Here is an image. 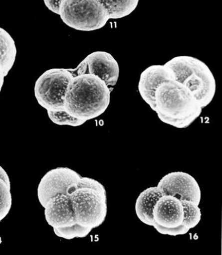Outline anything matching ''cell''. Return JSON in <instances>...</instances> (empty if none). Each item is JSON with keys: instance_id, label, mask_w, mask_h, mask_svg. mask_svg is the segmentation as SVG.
I'll list each match as a JSON object with an SVG mask.
<instances>
[{"instance_id": "cell-20", "label": "cell", "mask_w": 222, "mask_h": 255, "mask_svg": "<svg viewBox=\"0 0 222 255\" xmlns=\"http://www.w3.org/2000/svg\"><path fill=\"white\" fill-rule=\"evenodd\" d=\"M61 0H43L45 5L49 10L54 14H58V6H59Z\"/></svg>"}, {"instance_id": "cell-10", "label": "cell", "mask_w": 222, "mask_h": 255, "mask_svg": "<svg viewBox=\"0 0 222 255\" xmlns=\"http://www.w3.org/2000/svg\"><path fill=\"white\" fill-rule=\"evenodd\" d=\"M84 60L86 64V73L98 76L109 87L117 84L120 67L112 54L105 51H95L89 54Z\"/></svg>"}, {"instance_id": "cell-18", "label": "cell", "mask_w": 222, "mask_h": 255, "mask_svg": "<svg viewBox=\"0 0 222 255\" xmlns=\"http://www.w3.org/2000/svg\"><path fill=\"white\" fill-rule=\"evenodd\" d=\"M54 234L59 238L72 240L77 238H85L90 234L91 230L78 225L77 224L67 228L53 229Z\"/></svg>"}, {"instance_id": "cell-22", "label": "cell", "mask_w": 222, "mask_h": 255, "mask_svg": "<svg viewBox=\"0 0 222 255\" xmlns=\"http://www.w3.org/2000/svg\"><path fill=\"white\" fill-rule=\"evenodd\" d=\"M5 74L3 69H2L1 65H0V93H1L2 87H3L4 84V79H5Z\"/></svg>"}, {"instance_id": "cell-11", "label": "cell", "mask_w": 222, "mask_h": 255, "mask_svg": "<svg viewBox=\"0 0 222 255\" xmlns=\"http://www.w3.org/2000/svg\"><path fill=\"white\" fill-rule=\"evenodd\" d=\"M174 80L173 71L164 65H151L141 74L138 91L143 100L152 110L155 108V93L157 88L163 82Z\"/></svg>"}, {"instance_id": "cell-15", "label": "cell", "mask_w": 222, "mask_h": 255, "mask_svg": "<svg viewBox=\"0 0 222 255\" xmlns=\"http://www.w3.org/2000/svg\"><path fill=\"white\" fill-rule=\"evenodd\" d=\"M107 9L110 19H121L132 14L139 0H100Z\"/></svg>"}, {"instance_id": "cell-12", "label": "cell", "mask_w": 222, "mask_h": 255, "mask_svg": "<svg viewBox=\"0 0 222 255\" xmlns=\"http://www.w3.org/2000/svg\"><path fill=\"white\" fill-rule=\"evenodd\" d=\"M43 208L45 221L53 229L67 228L77 224L67 195L62 194L51 198Z\"/></svg>"}, {"instance_id": "cell-8", "label": "cell", "mask_w": 222, "mask_h": 255, "mask_svg": "<svg viewBox=\"0 0 222 255\" xmlns=\"http://www.w3.org/2000/svg\"><path fill=\"white\" fill-rule=\"evenodd\" d=\"M82 176L77 171L66 167L49 170L43 175L38 189L37 197L43 208L51 198L56 195H68L78 186Z\"/></svg>"}, {"instance_id": "cell-7", "label": "cell", "mask_w": 222, "mask_h": 255, "mask_svg": "<svg viewBox=\"0 0 222 255\" xmlns=\"http://www.w3.org/2000/svg\"><path fill=\"white\" fill-rule=\"evenodd\" d=\"M184 209L182 200L169 195H163L152 211V226L160 234L169 236L186 235L189 232L184 226Z\"/></svg>"}, {"instance_id": "cell-2", "label": "cell", "mask_w": 222, "mask_h": 255, "mask_svg": "<svg viewBox=\"0 0 222 255\" xmlns=\"http://www.w3.org/2000/svg\"><path fill=\"white\" fill-rule=\"evenodd\" d=\"M154 111L160 121L178 128H188L203 108L187 87L176 80L163 82L156 89Z\"/></svg>"}, {"instance_id": "cell-4", "label": "cell", "mask_w": 222, "mask_h": 255, "mask_svg": "<svg viewBox=\"0 0 222 255\" xmlns=\"http://www.w3.org/2000/svg\"><path fill=\"white\" fill-rule=\"evenodd\" d=\"M173 71L174 80L182 83L195 95L202 108L210 105L217 91V82L210 67L191 56H178L165 64Z\"/></svg>"}, {"instance_id": "cell-3", "label": "cell", "mask_w": 222, "mask_h": 255, "mask_svg": "<svg viewBox=\"0 0 222 255\" xmlns=\"http://www.w3.org/2000/svg\"><path fill=\"white\" fill-rule=\"evenodd\" d=\"M67 195L78 225L93 230L105 221L107 195L105 187L99 181L82 176L77 187Z\"/></svg>"}, {"instance_id": "cell-6", "label": "cell", "mask_w": 222, "mask_h": 255, "mask_svg": "<svg viewBox=\"0 0 222 255\" xmlns=\"http://www.w3.org/2000/svg\"><path fill=\"white\" fill-rule=\"evenodd\" d=\"M74 74L71 70L53 68L42 73L34 85V96L38 103L46 111L64 109V98Z\"/></svg>"}, {"instance_id": "cell-21", "label": "cell", "mask_w": 222, "mask_h": 255, "mask_svg": "<svg viewBox=\"0 0 222 255\" xmlns=\"http://www.w3.org/2000/svg\"><path fill=\"white\" fill-rule=\"evenodd\" d=\"M0 178H2L5 182L10 186V181L9 176H8L7 173L5 170L0 165Z\"/></svg>"}, {"instance_id": "cell-1", "label": "cell", "mask_w": 222, "mask_h": 255, "mask_svg": "<svg viewBox=\"0 0 222 255\" xmlns=\"http://www.w3.org/2000/svg\"><path fill=\"white\" fill-rule=\"evenodd\" d=\"M111 91L101 78L91 74L74 75L64 98V109L84 122L96 119L107 110Z\"/></svg>"}, {"instance_id": "cell-16", "label": "cell", "mask_w": 222, "mask_h": 255, "mask_svg": "<svg viewBox=\"0 0 222 255\" xmlns=\"http://www.w3.org/2000/svg\"><path fill=\"white\" fill-rule=\"evenodd\" d=\"M184 209V226L187 230L196 228L202 219V212L199 205L191 200H182Z\"/></svg>"}, {"instance_id": "cell-13", "label": "cell", "mask_w": 222, "mask_h": 255, "mask_svg": "<svg viewBox=\"0 0 222 255\" xmlns=\"http://www.w3.org/2000/svg\"><path fill=\"white\" fill-rule=\"evenodd\" d=\"M163 195L164 193L158 186L149 187L139 194L135 206L139 221L146 225L152 226V211L157 201Z\"/></svg>"}, {"instance_id": "cell-17", "label": "cell", "mask_w": 222, "mask_h": 255, "mask_svg": "<svg viewBox=\"0 0 222 255\" xmlns=\"http://www.w3.org/2000/svg\"><path fill=\"white\" fill-rule=\"evenodd\" d=\"M49 119L54 124L58 126H67L78 127L86 123V122L71 116L64 110L59 111H47Z\"/></svg>"}, {"instance_id": "cell-5", "label": "cell", "mask_w": 222, "mask_h": 255, "mask_svg": "<svg viewBox=\"0 0 222 255\" xmlns=\"http://www.w3.org/2000/svg\"><path fill=\"white\" fill-rule=\"evenodd\" d=\"M58 15L66 25L80 31L101 29L110 19L100 0H61Z\"/></svg>"}, {"instance_id": "cell-9", "label": "cell", "mask_w": 222, "mask_h": 255, "mask_svg": "<svg viewBox=\"0 0 222 255\" xmlns=\"http://www.w3.org/2000/svg\"><path fill=\"white\" fill-rule=\"evenodd\" d=\"M165 195L174 196L180 200H191L198 204L201 201L199 184L190 174L183 171L172 172L163 176L158 186Z\"/></svg>"}, {"instance_id": "cell-14", "label": "cell", "mask_w": 222, "mask_h": 255, "mask_svg": "<svg viewBox=\"0 0 222 255\" xmlns=\"http://www.w3.org/2000/svg\"><path fill=\"white\" fill-rule=\"evenodd\" d=\"M16 56L17 48L14 39L6 30L0 27V65L5 76L14 66Z\"/></svg>"}, {"instance_id": "cell-19", "label": "cell", "mask_w": 222, "mask_h": 255, "mask_svg": "<svg viewBox=\"0 0 222 255\" xmlns=\"http://www.w3.org/2000/svg\"><path fill=\"white\" fill-rule=\"evenodd\" d=\"M10 186L0 178V222L9 213L12 207Z\"/></svg>"}]
</instances>
